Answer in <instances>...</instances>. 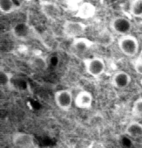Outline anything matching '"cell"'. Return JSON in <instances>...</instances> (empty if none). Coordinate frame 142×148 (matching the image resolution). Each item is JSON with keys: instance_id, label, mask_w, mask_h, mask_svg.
<instances>
[{"instance_id": "cell-1", "label": "cell", "mask_w": 142, "mask_h": 148, "mask_svg": "<svg viewBox=\"0 0 142 148\" xmlns=\"http://www.w3.org/2000/svg\"><path fill=\"white\" fill-rule=\"evenodd\" d=\"M118 46L124 55L133 58L138 53L139 43L135 36L130 34L121 36L118 41Z\"/></svg>"}, {"instance_id": "cell-2", "label": "cell", "mask_w": 142, "mask_h": 148, "mask_svg": "<svg viewBox=\"0 0 142 148\" xmlns=\"http://www.w3.org/2000/svg\"><path fill=\"white\" fill-rule=\"evenodd\" d=\"M84 63L87 72L93 77H99L105 71V63L104 59L100 57L86 59Z\"/></svg>"}, {"instance_id": "cell-3", "label": "cell", "mask_w": 142, "mask_h": 148, "mask_svg": "<svg viewBox=\"0 0 142 148\" xmlns=\"http://www.w3.org/2000/svg\"><path fill=\"white\" fill-rule=\"evenodd\" d=\"M111 31L117 35L123 36L129 34L132 29V23L124 16H116L111 20L109 24Z\"/></svg>"}, {"instance_id": "cell-4", "label": "cell", "mask_w": 142, "mask_h": 148, "mask_svg": "<svg viewBox=\"0 0 142 148\" xmlns=\"http://www.w3.org/2000/svg\"><path fill=\"white\" fill-rule=\"evenodd\" d=\"M85 25L79 21H67L63 25V32L67 38H70L80 37L85 31Z\"/></svg>"}, {"instance_id": "cell-5", "label": "cell", "mask_w": 142, "mask_h": 148, "mask_svg": "<svg viewBox=\"0 0 142 148\" xmlns=\"http://www.w3.org/2000/svg\"><path fill=\"white\" fill-rule=\"evenodd\" d=\"M55 101L56 105L64 111H68L71 108L73 102L72 92L68 90H62L55 92Z\"/></svg>"}, {"instance_id": "cell-6", "label": "cell", "mask_w": 142, "mask_h": 148, "mask_svg": "<svg viewBox=\"0 0 142 148\" xmlns=\"http://www.w3.org/2000/svg\"><path fill=\"white\" fill-rule=\"evenodd\" d=\"M130 75L126 71H119L115 72L111 78L112 85L117 89L127 88L131 83Z\"/></svg>"}, {"instance_id": "cell-7", "label": "cell", "mask_w": 142, "mask_h": 148, "mask_svg": "<svg viewBox=\"0 0 142 148\" xmlns=\"http://www.w3.org/2000/svg\"><path fill=\"white\" fill-rule=\"evenodd\" d=\"M40 5L42 13L48 18L56 20L60 18L61 10L57 4L51 1H41Z\"/></svg>"}, {"instance_id": "cell-8", "label": "cell", "mask_w": 142, "mask_h": 148, "mask_svg": "<svg viewBox=\"0 0 142 148\" xmlns=\"http://www.w3.org/2000/svg\"><path fill=\"white\" fill-rule=\"evenodd\" d=\"M13 142L15 146L19 148H32L34 146L33 137L23 132L16 133L13 137Z\"/></svg>"}, {"instance_id": "cell-9", "label": "cell", "mask_w": 142, "mask_h": 148, "mask_svg": "<svg viewBox=\"0 0 142 148\" xmlns=\"http://www.w3.org/2000/svg\"><path fill=\"white\" fill-rule=\"evenodd\" d=\"M13 32L16 38L26 40L32 37L33 31L29 25L26 23H19L15 26Z\"/></svg>"}, {"instance_id": "cell-10", "label": "cell", "mask_w": 142, "mask_h": 148, "mask_svg": "<svg viewBox=\"0 0 142 148\" xmlns=\"http://www.w3.org/2000/svg\"><path fill=\"white\" fill-rule=\"evenodd\" d=\"M96 12V7L90 2H83L77 10L74 17L81 19L92 18Z\"/></svg>"}, {"instance_id": "cell-11", "label": "cell", "mask_w": 142, "mask_h": 148, "mask_svg": "<svg viewBox=\"0 0 142 148\" xmlns=\"http://www.w3.org/2000/svg\"><path fill=\"white\" fill-rule=\"evenodd\" d=\"M93 102L91 94L87 91H82L78 93L74 99L75 106L80 109H85L91 107Z\"/></svg>"}, {"instance_id": "cell-12", "label": "cell", "mask_w": 142, "mask_h": 148, "mask_svg": "<svg viewBox=\"0 0 142 148\" xmlns=\"http://www.w3.org/2000/svg\"><path fill=\"white\" fill-rule=\"evenodd\" d=\"M124 132L128 136L134 139L142 137V124L138 121H131L126 126Z\"/></svg>"}, {"instance_id": "cell-13", "label": "cell", "mask_w": 142, "mask_h": 148, "mask_svg": "<svg viewBox=\"0 0 142 148\" xmlns=\"http://www.w3.org/2000/svg\"><path fill=\"white\" fill-rule=\"evenodd\" d=\"M93 45L92 41L85 38H74L72 45L75 49L79 51H83L91 47Z\"/></svg>"}, {"instance_id": "cell-14", "label": "cell", "mask_w": 142, "mask_h": 148, "mask_svg": "<svg viewBox=\"0 0 142 148\" xmlns=\"http://www.w3.org/2000/svg\"><path fill=\"white\" fill-rule=\"evenodd\" d=\"M129 10L133 17H142V0H131L129 5Z\"/></svg>"}, {"instance_id": "cell-15", "label": "cell", "mask_w": 142, "mask_h": 148, "mask_svg": "<svg viewBox=\"0 0 142 148\" xmlns=\"http://www.w3.org/2000/svg\"><path fill=\"white\" fill-rule=\"evenodd\" d=\"M16 8L17 6L13 0H0V11L3 13H11Z\"/></svg>"}, {"instance_id": "cell-16", "label": "cell", "mask_w": 142, "mask_h": 148, "mask_svg": "<svg viewBox=\"0 0 142 148\" xmlns=\"http://www.w3.org/2000/svg\"><path fill=\"white\" fill-rule=\"evenodd\" d=\"M132 113L134 116L142 119V97L137 99L133 102L132 107Z\"/></svg>"}, {"instance_id": "cell-17", "label": "cell", "mask_w": 142, "mask_h": 148, "mask_svg": "<svg viewBox=\"0 0 142 148\" xmlns=\"http://www.w3.org/2000/svg\"><path fill=\"white\" fill-rule=\"evenodd\" d=\"M83 3V0H66L67 8L70 11H77L80 6Z\"/></svg>"}, {"instance_id": "cell-18", "label": "cell", "mask_w": 142, "mask_h": 148, "mask_svg": "<svg viewBox=\"0 0 142 148\" xmlns=\"http://www.w3.org/2000/svg\"><path fill=\"white\" fill-rule=\"evenodd\" d=\"M134 70L137 74L142 76V57L137 59L133 65Z\"/></svg>"}, {"instance_id": "cell-19", "label": "cell", "mask_w": 142, "mask_h": 148, "mask_svg": "<svg viewBox=\"0 0 142 148\" xmlns=\"http://www.w3.org/2000/svg\"><path fill=\"white\" fill-rule=\"evenodd\" d=\"M1 85H5L9 82L10 76L9 74L4 72H1Z\"/></svg>"}, {"instance_id": "cell-20", "label": "cell", "mask_w": 142, "mask_h": 148, "mask_svg": "<svg viewBox=\"0 0 142 148\" xmlns=\"http://www.w3.org/2000/svg\"><path fill=\"white\" fill-rule=\"evenodd\" d=\"M140 84H141V85L142 86V78H141V79H140Z\"/></svg>"}, {"instance_id": "cell-21", "label": "cell", "mask_w": 142, "mask_h": 148, "mask_svg": "<svg viewBox=\"0 0 142 148\" xmlns=\"http://www.w3.org/2000/svg\"><path fill=\"white\" fill-rule=\"evenodd\" d=\"M24 1H32V0H24Z\"/></svg>"}]
</instances>
